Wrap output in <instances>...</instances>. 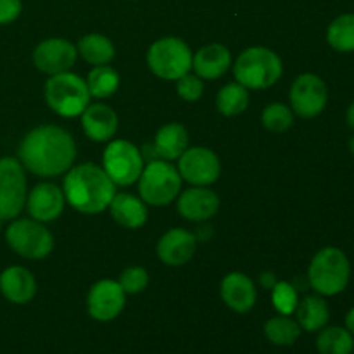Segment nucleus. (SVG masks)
<instances>
[{"instance_id": "1", "label": "nucleus", "mask_w": 354, "mask_h": 354, "mask_svg": "<svg viewBox=\"0 0 354 354\" xmlns=\"http://www.w3.org/2000/svg\"><path fill=\"white\" fill-rule=\"evenodd\" d=\"M17 159L33 175L41 178L64 175L76 159L75 138L64 128L41 124L21 140Z\"/></svg>"}, {"instance_id": "2", "label": "nucleus", "mask_w": 354, "mask_h": 354, "mask_svg": "<svg viewBox=\"0 0 354 354\" xmlns=\"http://www.w3.org/2000/svg\"><path fill=\"white\" fill-rule=\"evenodd\" d=\"M66 203L83 214H99L109 207L116 196V183L104 168L93 162H83L66 171L62 183Z\"/></svg>"}, {"instance_id": "3", "label": "nucleus", "mask_w": 354, "mask_h": 354, "mask_svg": "<svg viewBox=\"0 0 354 354\" xmlns=\"http://www.w3.org/2000/svg\"><path fill=\"white\" fill-rule=\"evenodd\" d=\"M351 280V263L342 249L328 245L320 249L308 266V282L324 297L344 292Z\"/></svg>"}, {"instance_id": "4", "label": "nucleus", "mask_w": 354, "mask_h": 354, "mask_svg": "<svg viewBox=\"0 0 354 354\" xmlns=\"http://www.w3.org/2000/svg\"><path fill=\"white\" fill-rule=\"evenodd\" d=\"M282 73L280 57L266 47L245 48L234 64L235 80L248 90L270 88L282 78Z\"/></svg>"}, {"instance_id": "5", "label": "nucleus", "mask_w": 354, "mask_h": 354, "mask_svg": "<svg viewBox=\"0 0 354 354\" xmlns=\"http://www.w3.org/2000/svg\"><path fill=\"white\" fill-rule=\"evenodd\" d=\"M45 100L55 114L62 118H76L90 104L86 82L71 71L50 76L45 83Z\"/></svg>"}, {"instance_id": "6", "label": "nucleus", "mask_w": 354, "mask_h": 354, "mask_svg": "<svg viewBox=\"0 0 354 354\" xmlns=\"http://www.w3.org/2000/svg\"><path fill=\"white\" fill-rule=\"evenodd\" d=\"M182 190V176L176 166L166 162L165 159H154L144 166L138 178V192L142 201L149 206H168Z\"/></svg>"}, {"instance_id": "7", "label": "nucleus", "mask_w": 354, "mask_h": 354, "mask_svg": "<svg viewBox=\"0 0 354 354\" xmlns=\"http://www.w3.org/2000/svg\"><path fill=\"white\" fill-rule=\"evenodd\" d=\"M192 50L176 37H165L149 47L147 64L156 76L162 80H178L192 69Z\"/></svg>"}, {"instance_id": "8", "label": "nucleus", "mask_w": 354, "mask_h": 354, "mask_svg": "<svg viewBox=\"0 0 354 354\" xmlns=\"http://www.w3.org/2000/svg\"><path fill=\"white\" fill-rule=\"evenodd\" d=\"M6 241L16 254L26 259H45L54 249V237L37 220H12L6 230Z\"/></svg>"}, {"instance_id": "9", "label": "nucleus", "mask_w": 354, "mask_h": 354, "mask_svg": "<svg viewBox=\"0 0 354 354\" xmlns=\"http://www.w3.org/2000/svg\"><path fill=\"white\" fill-rule=\"evenodd\" d=\"M102 168L116 185L128 187L140 178L144 156L137 145L128 140H113L102 154Z\"/></svg>"}, {"instance_id": "10", "label": "nucleus", "mask_w": 354, "mask_h": 354, "mask_svg": "<svg viewBox=\"0 0 354 354\" xmlns=\"http://www.w3.org/2000/svg\"><path fill=\"white\" fill-rule=\"evenodd\" d=\"M26 176L24 168L16 158L0 159V218L16 220L26 206Z\"/></svg>"}, {"instance_id": "11", "label": "nucleus", "mask_w": 354, "mask_h": 354, "mask_svg": "<svg viewBox=\"0 0 354 354\" xmlns=\"http://www.w3.org/2000/svg\"><path fill=\"white\" fill-rule=\"evenodd\" d=\"M290 109L303 120L320 116L328 104V86L315 73H303L290 86Z\"/></svg>"}, {"instance_id": "12", "label": "nucleus", "mask_w": 354, "mask_h": 354, "mask_svg": "<svg viewBox=\"0 0 354 354\" xmlns=\"http://www.w3.org/2000/svg\"><path fill=\"white\" fill-rule=\"evenodd\" d=\"M178 173L182 180L194 187H209L220 178V158L207 147H189L178 158Z\"/></svg>"}, {"instance_id": "13", "label": "nucleus", "mask_w": 354, "mask_h": 354, "mask_svg": "<svg viewBox=\"0 0 354 354\" xmlns=\"http://www.w3.org/2000/svg\"><path fill=\"white\" fill-rule=\"evenodd\" d=\"M127 303V294L116 280H99L86 296V310L97 322H111L121 315Z\"/></svg>"}, {"instance_id": "14", "label": "nucleus", "mask_w": 354, "mask_h": 354, "mask_svg": "<svg viewBox=\"0 0 354 354\" xmlns=\"http://www.w3.org/2000/svg\"><path fill=\"white\" fill-rule=\"evenodd\" d=\"M76 57V47L64 38H47L33 50V64L38 71L50 76L69 71L75 66Z\"/></svg>"}, {"instance_id": "15", "label": "nucleus", "mask_w": 354, "mask_h": 354, "mask_svg": "<svg viewBox=\"0 0 354 354\" xmlns=\"http://www.w3.org/2000/svg\"><path fill=\"white\" fill-rule=\"evenodd\" d=\"M64 192L55 183H38L26 197L28 213L33 220L40 221V223L57 220L64 211Z\"/></svg>"}, {"instance_id": "16", "label": "nucleus", "mask_w": 354, "mask_h": 354, "mask_svg": "<svg viewBox=\"0 0 354 354\" xmlns=\"http://www.w3.org/2000/svg\"><path fill=\"white\" fill-rule=\"evenodd\" d=\"M176 209L189 221H207L220 209V197L207 187H190L180 194Z\"/></svg>"}, {"instance_id": "17", "label": "nucleus", "mask_w": 354, "mask_h": 354, "mask_svg": "<svg viewBox=\"0 0 354 354\" xmlns=\"http://www.w3.org/2000/svg\"><path fill=\"white\" fill-rule=\"evenodd\" d=\"M197 239L185 228H171L158 242V258L165 265L182 266L196 254Z\"/></svg>"}, {"instance_id": "18", "label": "nucleus", "mask_w": 354, "mask_h": 354, "mask_svg": "<svg viewBox=\"0 0 354 354\" xmlns=\"http://www.w3.org/2000/svg\"><path fill=\"white\" fill-rule=\"evenodd\" d=\"M220 294L223 303L235 313H249L254 308L256 297V286L249 277H245L241 272L228 273L223 279L220 287Z\"/></svg>"}, {"instance_id": "19", "label": "nucleus", "mask_w": 354, "mask_h": 354, "mask_svg": "<svg viewBox=\"0 0 354 354\" xmlns=\"http://www.w3.org/2000/svg\"><path fill=\"white\" fill-rule=\"evenodd\" d=\"M0 292L14 304H28L37 294V280L24 266H9L0 273Z\"/></svg>"}, {"instance_id": "20", "label": "nucleus", "mask_w": 354, "mask_h": 354, "mask_svg": "<svg viewBox=\"0 0 354 354\" xmlns=\"http://www.w3.org/2000/svg\"><path fill=\"white\" fill-rule=\"evenodd\" d=\"M82 127L93 142H107L118 131V114L106 104H88L82 113Z\"/></svg>"}, {"instance_id": "21", "label": "nucleus", "mask_w": 354, "mask_h": 354, "mask_svg": "<svg viewBox=\"0 0 354 354\" xmlns=\"http://www.w3.org/2000/svg\"><path fill=\"white\" fill-rule=\"evenodd\" d=\"M232 66V54L225 45L209 44L201 47L192 57V68L201 80H216Z\"/></svg>"}, {"instance_id": "22", "label": "nucleus", "mask_w": 354, "mask_h": 354, "mask_svg": "<svg viewBox=\"0 0 354 354\" xmlns=\"http://www.w3.org/2000/svg\"><path fill=\"white\" fill-rule=\"evenodd\" d=\"M111 216L124 228H140L147 221V204L131 194L121 192L113 197L109 204Z\"/></svg>"}, {"instance_id": "23", "label": "nucleus", "mask_w": 354, "mask_h": 354, "mask_svg": "<svg viewBox=\"0 0 354 354\" xmlns=\"http://www.w3.org/2000/svg\"><path fill=\"white\" fill-rule=\"evenodd\" d=\"M294 315H296V322L299 324L301 330L310 332V334L327 327L328 320H330L328 304L327 301H325V297L320 296V294L303 297V299L297 303Z\"/></svg>"}, {"instance_id": "24", "label": "nucleus", "mask_w": 354, "mask_h": 354, "mask_svg": "<svg viewBox=\"0 0 354 354\" xmlns=\"http://www.w3.org/2000/svg\"><path fill=\"white\" fill-rule=\"evenodd\" d=\"M154 152L165 161H175L189 149V133L180 123H168L156 133Z\"/></svg>"}, {"instance_id": "25", "label": "nucleus", "mask_w": 354, "mask_h": 354, "mask_svg": "<svg viewBox=\"0 0 354 354\" xmlns=\"http://www.w3.org/2000/svg\"><path fill=\"white\" fill-rule=\"evenodd\" d=\"M318 354H353L354 353V335L346 327L330 325L318 330L317 341Z\"/></svg>"}, {"instance_id": "26", "label": "nucleus", "mask_w": 354, "mask_h": 354, "mask_svg": "<svg viewBox=\"0 0 354 354\" xmlns=\"http://www.w3.org/2000/svg\"><path fill=\"white\" fill-rule=\"evenodd\" d=\"M78 54L92 66L109 64L114 59V45L107 37L99 33H90L80 38L76 45Z\"/></svg>"}, {"instance_id": "27", "label": "nucleus", "mask_w": 354, "mask_h": 354, "mask_svg": "<svg viewBox=\"0 0 354 354\" xmlns=\"http://www.w3.org/2000/svg\"><path fill=\"white\" fill-rule=\"evenodd\" d=\"M327 41L335 52H354V12H346L335 17L327 28Z\"/></svg>"}, {"instance_id": "28", "label": "nucleus", "mask_w": 354, "mask_h": 354, "mask_svg": "<svg viewBox=\"0 0 354 354\" xmlns=\"http://www.w3.org/2000/svg\"><path fill=\"white\" fill-rule=\"evenodd\" d=\"M85 82L86 86H88L90 97L107 99V97L114 95L120 88V73L107 64L95 66L88 73V78Z\"/></svg>"}, {"instance_id": "29", "label": "nucleus", "mask_w": 354, "mask_h": 354, "mask_svg": "<svg viewBox=\"0 0 354 354\" xmlns=\"http://www.w3.org/2000/svg\"><path fill=\"white\" fill-rule=\"evenodd\" d=\"M249 106V90L241 83H228L218 92L216 107L223 116L232 118L244 113Z\"/></svg>"}, {"instance_id": "30", "label": "nucleus", "mask_w": 354, "mask_h": 354, "mask_svg": "<svg viewBox=\"0 0 354 354\" xmlns=\"http://www.w3.org/2000/svg\"><path fill=\"white\" fill-rule=\"evenodd\" d=\"M265 335L275 346H292L301 337V327L287 315H279L266 322Z\"/></svg>"}, {"instance_id": "31", "label": "nucleus", "mask_w": 354, "mask_h": 354, "mask_svg": "<svg viewBox=\"0 0 354 354\" xmlns=\"http://www.w3.org/2000/svg\"><path fill=\"white\" fill-rule=\"evenodd\" d=\"M263 127L273 133H283L294 124V111L282 102H273L261 114Z\"/></svg>"}, {"instance_id": "32", "label": "nucleus", "mask_w": 354, "mask_h": 354, "mask_svg": "<svg viewBox=\"0 0 354 354\" xmlns=\"http://www.w3.org/2000/svg\"><path fill=\"white\" fill-rule=\"evenodd\" d=\"M272 303L280 315H294L299 303L296 287L289 282H277L272 289Z\"/></svg>"}, {"instance_id": "33", "label": "nucleus", "mask_w": 354, "mask_h": 354, "mask_svg": "<svg viewBox=\"0 0 354 354\" xmlns=\"http://www.w3.org/2000/svg\"><path fill=\"white\" fill-rule=\"evenodd\" d=\"M118 283L124 290V294H138L149 286V273L142 266H130L121 272Z\"/></svg>"}, {"instance_id": "34", "label": "nucleus", "mask_w": 354, "mask_h": 354, "mask_svg": "<svg viewBox=\"0 0 354 354\" xmlns=\"http://www.w3.org/2000/svg\"><path fill=\"white\" fill-rule=\"evenodd\" d=\"M203 90L204 83L197 75L187 73L182 78L176 80V92L187 102H196V100H199L201 95H203Z\"/></svg>"}, {"instance_id": "35", "label": "nucleus", "mask_w": 354, "mask_h": 354, "mask_svg": "<svg viewBox=\"0 0 354 354\" xmlns=\"http://www.w3.org/2000/svg\"><path fill=\"white\" fill-rule=\"evenodd\" d=\"M23 10L21 0H0V24H9L19 17Z\"/></svg>"}, {"instance_id": "36", "label": "nucleus", "mask_w": 354, "mask_h": 354, "mask_svg": "<svg viewBox=\"0 0 354 354\" xmlns=\"http://www.w3.org/2000/svg\"><path fill=\"white\" fill-rule=\"evenodd\" d=\"M259 283H261L265 289H273V286L277 283V279H275V275H273V273L266 272V273H263L261 279H259Z\"/></svg>"}, {"instance_id": "37", "label": "nucleus", "mask_w": 354, "mask_h": 354, "mask_svg": "<svg viewBox=\"0 0 354 354\" xmlns=\"http://www.w3.org/2000/svg\"><path fill=\"white\" fill-rule=\"evenodd\" d=\"M344 327L348 328L349 332L354 335V308H351V310L346 313V318H344Z\"/></svg>"}, {"instance_id": "38", "label": "nucleus", "mask_w": 354, "mask_h": 354, "mask_svg": "<svg viewBox=\"0 0 354 354\" xmlns=\"http://www.w3.org/2000/svg\"><path fill=\"white\" fill-rule=\"evenodd\" d=\"M346 123H348V127L354 131V100L349 104L348 111H346Z\"/></svg>"}, {"instance_id": "39", "label": "nucleus", "mask_w": 354, "mask_h": 354, "mask_svg": "<svg viewBox=\"0 0 354 354\" xmlns=\"http://www.w3.org/2000/svg\"><path fill=\"white\" fill-rule=\"evenodd\" d=\"M348 147H349V152H351V154L354 156V135L351 138H349V144H348Z\"/></svg>"}, {"instance_id": "40", "label": "nucleus", "mask_w": 354, "mask_h": 354, "mask_svg": "<svg viewBox=\"0 0 354 354\" xmlns=\"http://www.w3.org/2000/svg\"><path fill=\"white\" fill-rule=\"evenodd\" d=\"M2 223H3V220H2V218H0V228H2Z\"/></svg>"}]
</instances>
